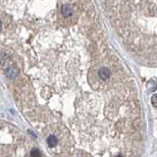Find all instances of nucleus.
<instances>
[{"mask_svg":"<svg viewBox=\"0 0 157 157\" xmlns=\"http://www.w3.org/2000/svg\"><path fill=\"white\" fill-rule=\"evenodd\" d=\"M58 138L53 135V134H51L47 136L46 139V142H47V145L49 146V148H55L57 145H58Z\"/></svg>","mask_w":157,"mask_h":157,"instance_id":"1","label":"nucleus"},{"mask_svg":"<svg viewBox=\"0 0 157 157\" xmlns=\"http://www.w3.org/2000/svg\"><path fill=\"white\" fill-rule=\"evenodd\" d=\"M151 102H152V105L154 107H157V94H154L151 97Z\"/></svg>","mask_w":157,"mask_h":157,"instance_id":"5","label":"nucleus"},{"mask_svg":"<svg viewBox=\"0 0 157 157\" xmlns=\"http://www.w3.org/2000/svg\"><path fill=\"white\" fill-rule=\"evenodd\" d=\"M116 157H123V156H121V155H119V156H116Z\"/></svg>","mask_w":157,"mask_h":157,"instance_id":"7","label":"nucleus"},{"mask_svg":"<svg viewBox=\"0 0 157 157\" xmlns=\"http://www.w3.org/2000/svg\"><path fill=\"white\" fill-rule=\"evenodd\" d=\"M61 13L62 15L64 17H66V18H69V17L73 16V9L72 7L70 6V5H63L62 8H61Z\"/></svg>","mask_w":157,"mask_h":157,"instance_id":"3","label":"nucleus"},{"mask_svg":"<svg viewBox=\"0 0 157 157\" xmlns=\"http://www.w3.org/2000/svg\"><path fill=\"white\" fill-rule=\"evenodd\" d=\"M31 157H41V152L38 148H33L31 151Z\"/></svg>","mask_w":157,"mask_h":157,"instance_id":"4","label":"nucleus"},{"mask_svg":"<svg viewBox=\"0 0 157 157\" xmlns=\"http://www.w3.org/2000/svg\"><path fill=\"white\" fill-rule=\"evenodd\" d=\"M1 30H2V22L0 21V31H1Z\"/></svg>","mask_w":157,"mask_h":157,"instance_id":"6","label":"nucleus"},{"mask_svg":"<svg viewBox=\"0 0 157 157\" xmlns=\"http://www.w3.org/2000/svg\"><path fill=\"white\" fill-rule=\"evenodd\" d=\"M98 76H99V78H100L101 80L106 81V80H108L110 78L111 72H110V70L108 69V68L102 67L101 69H99V71H98Z\"/></svg>","mask_w":157,"mask_h":157,"instance_id":"2","label":"nucleus"}]
</instances>
